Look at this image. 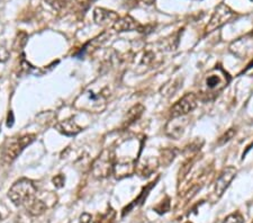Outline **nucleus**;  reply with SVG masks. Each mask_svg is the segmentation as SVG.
<instances>
[{
	"mask_svg": "<svg viewBox=\"0 0 253 223\" xmlns=\"http://www.w3.org/2000/svg\"><path fill=\"white\" fill-rule=\"evenodd\" d=\"M56 127L60 133L67 136H75L83 131V128H81L73 120L62 121V122H59L56 125Z\"/></svg>",
	"mask_w": 253,
	"mask_h": 223,
	"instance_id": "nucleus-10",
	"label": "nucleus"
},
{
	"mask_svg": "<svg viewBox=\"0 0 253 223\" xmlns=\"http://www.w3.org/2000/svg\"><path fill=\"white\" fill-rule=\"evenodd\" d=\"M25 207L27 213L33 215V217H38V215H42L49 209V205L43 199L35 197L32 202H29L28 204L25 205Z\"/></svg>",
	"mask_w": 253,
	"mask_h": 223,
	"instance_id": "nucleus-11",
	"label": "nucleus"
},
{
	"mask_svg": "<svg viewBox=\"0 0 253 223\" xmlns=\"http://www.w3.org/2000/svg\"><path fill=\"white\" fill-rule=\"evenodd\" d=\"M35 138H36L35 134H26L21 136V138H11L7 140L1 152L2 161L7 165L13 162L22 154V151L33 142Z\"/></svg>",
	"mask_w": 253,
	"mask_h": 223,
	"instance_id": "nucleus-3",
	"label": "nucleus"
},
{
	"mask_svg": "<svg viewBox=\"0 0 253 223\" xmlns=\"http://www.w3.org/2000/svg\"><path fill=\"white\" fill-rule=\"evenodd\" d=\"M53 184H54V186L56 187V189H62V187L64 186V183H65V178H64V176L62 175V174H60V175H56V177L53 178Z\"/></svg>",
	"mask_w": 253,
	"mask_h": 223,
	"instance_id": "nucleus-19",
	"label": "nucleus"
},
{
	"mask_svg": "<svg viewBox=\"0 0 253 223\" xmlns=\"http://www.w3.org/2000/svg\"><path fill=\"white\" fill-rule=\"evenodd\" d=\"M229 81H231L229 74L221 65H216L206 73L198 97L202 100H212L219 96L224 88L227 87Z\"/></svg>",
	"mask_w": 253,
	"mask_h": 223,
	"instance_id": "nucleus-1",
	"label": "nucleus"
},
{
	"mask_svg": "<svg viewBox=\"0 0 253 223\" xmlns=\"http://www.w3.org/2000/svg\"><path fill=\"white\" fill-rule=\"evenodd\" d=\"M235 134H236L235 128H229V130L225 132L224 134L219 139V141H217V144H219V146H224L225 143L228 142L231 139H233V136H234Z\"/></svg>",
	"mask_w": 253,
	"mask_h": 223,
	"instance_id": "nucleus-16",
	"label": "nucleus"
},
{
	"mask_svg": "<svg viewBox=\"0 0 253 223\" xmlns=\"http://www.w3.org/2000/svg\"><path fill=\"white\" fill-rule=\"evenodd\" d=\"M223 223H244V219L242 217V214L235 212L227 215V217L224 219Z\"/></svg>",
	"mask_w": 253,
	"mask_h": 223,
	"instance_id": "nucleus-17",
	"label": "nucleus"
},
{
	"mask_svg": "<svg viewBox=\"0 0 253 223\" xmlns=\"http://www.w3.org/2000/svg\"><path fill=\"white\" fill-rule=\"evenodd\" d=\"M252 1H253V0H252Z\"/></svg>",
	"mask_w": 253,
	"mask_h": 223,
	"instance_id": "nucleus-25",
	"label": "nucleus"
},
{
	"mask_svg": "<svg viewBox=\"0 0 253 223\" xmlns=\"http://www.w3.org/2000/svg\"><path fill=\"white\" fill-rule=\"evenodd\" d=\"M115 31H117V32H127V31H139V32H142V30L144 29V26L140 25L138 22L135 21V19L132 17V16H124L122 18H119L117 22L115 23L114 25Z\"/></svg>",
	"mask_w": 253,
	"mask_h": 223,
	"instance_id": "nucleus-9",
	"label": "nucleus"
},
{
	"mask_svg": "<svg viewBox=\"0 0 253 223\" xmlns=\"http://www.w3.org/2000/svg\"><path fill=\"white\" fill-rule=\"evenodd\" d=\"M174 159V151L170 150V149H166L162 151V163L163 165H169L173 161Z\"/></svg>",
	"mask_w": 253,
	"mask_h": 223,
	"instance_id": "nucleus-18",
	"label": "nucleus"
},
{
	"mask_svg": "<svg viewBox=\"0 0 253 223\" xmlns=\"http://www.w3.org/2000/svg\"><path fill=\"white\" fill-rule=\"evenodd\" d=\"M9 58V52L5 48H0V62H6Z\"/></svg>",
	"mask_w": 253,
	"mask_h": 223,
	"instance_id": "nucleus-20",
	"label": "nucleus"
},
{
	"mask_svg": "<svg viewBox=\"0 0 253 223\" xmlns=\"http://www.w3.org/2000/svg\"><path fill=\"white\" fill-rule=\"evenodd\" d=\"M91 221V215L88 213H84L80 217V223H90Z\"/></svg>",
	"mask_w": 253,
	"mask_h": 223,
	"instance_id": "nucleus-21",
	"label": "nucleus"
},
{
	"mask_svg": "<svg viewBox=\"0 0 253 223\" xmlns=\"http://www.w3.org/2000/svg\"><path fill=\"white\" fill-rule=\"evenodd\" d=\"M234 16L235 13L229 8L227 5H225V3H220L215 8V10H214L211 19H209L208 25L206 27V32H214V31L220 29V27L225 25L226 23L231 21V19L234 18Z\"/></svg>",
	"mask_w": 253,
	"mask_h": 223,
	"instance_id": "nucleus-5",
	"label": "nucleus"
},
{
	"mask_svg": "<svg viewBox=\"0 0 253 223\" xmlns=\"http://www.w3.org/2000/svg\"><path fill=\"white\" fill-rule=\"evenodd\" d=\"M236 174V168L233 166H228L221 171V174L215 184V191H214V193H215L217 197H221L222 195L224 194V191L227 190L229 184H231L233 179L235 178Z\"/></svg>",
	"mask_w": 253,
	"mask_h": 223,
	"instance_id": "nucleus-7",
	"label": "nucleus"
},
{
	"mask_svg": "<svg viewBox=\"0 0 253 223\" xmlns=\"http://www.w3.org/2000/svg\"><path fill=\"white\" fill-rule=\"evenodd\" d=\"M118 19H119L118 14L112 10L99 8V7L93 10V21L99 25H107V24L114 25Z\"/></svg>",
	"mask_w": 253,
	"mask_h": 223,
	"instance_id": "nucleus-8",
	"label": "nucleus"
},
{
	"mask_svg": "<svg viewBox=\"0 0 253 223\" xmlns=\"http://www.w3.org/2000/svg\"><path fill=\"white\" fill-rule=\"evenodd\" d=\"M115 215H116L115 211L112 209H110L104 215H100L98 222L96 221L95 223H112L115 220Z\"/></svg>",
	"mask_w": 253,
	"mask_h": 223,
	"instance_id": "nucleus-15",
	"label": "nucleus"
},
{
	"mask_svg": "<svg viewBox=\"0 0 253 223\" xmlns=\"http://www.w3.org/2000/svg\"><path fill=\"white\" fill-rule=\"evenodd\" d=\"M46 1H48L54 9L61 10L65 8L67 6H69L73 0H46Z\"/></svg>",
	"mask_w": 253,
	"mask_h": 223,
	"instance_id": "nucleus-14",
	"label": "nucleus"
},
{
	"mask_svg": "<svg viewBox=\"0 0 253 223\" xmlns=\"http://www.w3.org/2000/svg\"><path fill=\"white\" fill-rule=\"evenodd\" d=\"M144 109H145V108H144V106L141 104L134 105V106L127 112V114L125 115V117H124L123 127H128L131 124H133L134 122H136V121H138L140 117L142 116Z\"/></svg>",
	"mask_w": 253,
	"mask_h": 223,
	"instance_id": "nucleus-12",
	"label": "nucleus"
},
{
	"mask_svg": "<svg viewBox=\"0 0 253 223\" xmlns=\"http://www.w3.org/2000/svg\"><path fill=\"white\" fill-rule=\"evenodd\" d=\"M36 193L37 189L33 182L29 181V179L23 178L19 179L10 187L8 197L16 206H25L36 197Z\"/></svg>",
	"mask_w": 253,
	"mask_h": 223,
	"instance_id": "nucleus-2",
	"label": "nucleus"
},
{
	"mask_svg": "<svg viewBox=\"0 0 253 223\" xmlns=\"http://www.w3.org/2000/svg\"><path fill=\"white\" fill-rule=\"evenodd\" d=\"M13 124H14V114H13V112L9 111L8 119H7V127H13Z\"/></svg>",
	"mask_w": 253,
	"mask_h": 223,
	"instance_id": "nucleus-22",
	"label": "nucleus"
},
{
	"mask_svg": "<svg viewBox=\"0 0 253 223\" xmlns=\"http://www.w3.org/2000/svg\"><path fill=\"white\" fill-rule=\"evenodd\" d=\"M27 40H28V35H27L25 32H19L17 34L16 38H15L14 49L15 50H22L26 45Z\"/></svg>",
	"mask_w": 253,
	"mask_h": 223,
	"instance_id": "nucleus-13",
	"label": "nucleus"
},
{
	"mask_svg": "<svg viewBox=\"0 0 253 223\" xmlns=\"http://www.w3.org/2000/svg\"><path fill=\"white\" fill-rule=\"evenodd\" d=\"M144 1H145L146 3H149V5H151V3H152V2H153V1H154V0H144Z\"/></svg>",
	"mask_w": 253,
	"mask_h": 223,
	"instance_id": "nucleus-23",
	"label": "nucleus"
},
{
	"mask_svg": "<svg viewBox=\"0 0 253 223\" xmlns=\"http://www.w3.org/2000/svg\"><path fill=\"white\" fill-rule=\"evenodd\" d=\"M115 168V155L112 151L105 150L92 165V171L96 177H107L114 171Z\"/></svg>",
	"mask_w": 253,
	"mask_h": 223,
	"instance_id": "nucleus-4",
	"label": "nucleus"
},
{
	"mask_svg": "<svg viewBox=\"0 0 253 223\" xmlns=\"http://www.w3.org/2000/svg\"><path fill=\"white\" fill-rule=\"evenodd\" d=\"M0 219H1V215H0Z\"/></svg>",
	"mask_w": 253,
	"mask_h": 223,
	"instance_id": "nucleus-24",
	"label": "nucleus"
},
{
	"mask_svg": "<svg viewBox=\"0 0 253 223\" xmlns=\"http://www.w3.org/2000/svg\"><path fill=\"white\" fill-rule=\"evenodd\" d=\"M198 99L199 97L196 94L194 93H188L186 94L184 97H181L176 104L173 105L170 109V114L173 119L176 117H184L185 115L189 114L190 112H193L195 108L197 107Z\"/></svg>",
	"mask_w": 253,
	"mask_h": 223,
	"instance_id": "nucleus-6",
	"label": "nucleus"
}]
</instances>
